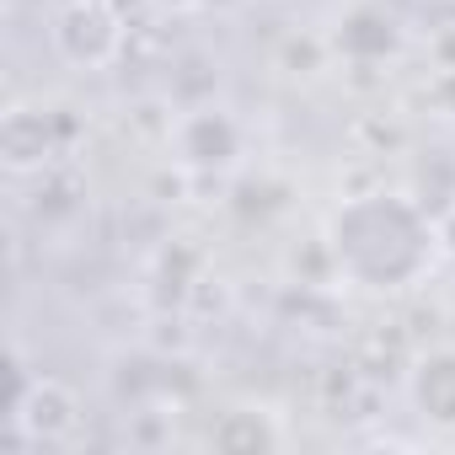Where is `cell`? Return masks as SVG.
<instances>
[{"mask_svg":"<svg viewBox=\"0 0 455 455\" xmlns=\"http://www.w3.org/2000/svg\"><path fill=\"white\" fill-rule=\"evenodd\" d=\"M444 236L439 225L402 193H354L327 220V252L343 279L359 290H407L418 284Z\"/></svg>","mask_w":455,"mask_h":455,"instance_id":"obj_1","label":"cell"},{"mask_svg":"<svg viewBox=\"0 0 455 455\" xmlns=\"http://www.w3.org/2000/svg\"><path fill=\"white\" fill-rule=\"evenodd\" d=\"M81 428V402L70 386L60 380H22L17 375V396H12V439L28 444H70Z\"/></svg>","mask_w":455,"mask_h":455,"instance_id":"obj_2","label":"cell"},{"mask_svg":"<svg viewBox=\"0 0 455 455\" xmlns=\"http://www.w3.org/2000/svg\"><path fill=\"white\" fill-rule=\"evenodd\" d=\"M118 38H124V28H118V17L102 6V0H70V6L60 12V22H54V44H60L65 60H76V65H102V60H113Z\"/></svg>","mask_w":455,"mask_h":455,"instance_id":"obj_3","label":"cell"},{"mask_svg":"<svg viewBox=\"0 0 455 455\" xmlns=\"http://www.w3.org/2000/svg\"><path fill=\"white\" fill-rule=\"evenodd\" d=\"M412 407L434 428H455V348L423 354L412 370Z\"/></svg>","mask_w":455,"mask_h":455,"instance_id":"obj_4","label":"cell"}]
</instances>
